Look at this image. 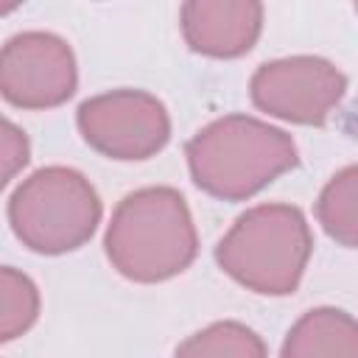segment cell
Returning <instances> with one entry per match:
<instances>
[{"label":"cell","mask_w":358,"mask_h":358,"mask_svg":"<svg viewBox=\"0 0 358 358\" xmlns=\"http://www.w3.org/2000/svg\"><path fill=\"white\" fill-rule=\"evenodd\" d=\"M199 190L221 201H243L296 165V143L252 115H224L185 145Z\"/></svg>","instance_id":"cell-1"},{"label":"cell","mask_w":358,"mask_h":358,"mask_svg":"<svg viewBox=\"0 0 358 358\" xmlns=\"http://www.w3.org/2000/svg\"><path fill=\"white\" fill-rule=\"evenodd\" d=\"M117 274L134 282H162L182 274L199 252L193 215L173 187H143L120 199L103 235Z\"/></svg>","instance_id":"cell-2"},{"label":"cell","mask_w":358,"mask_h":358,"mask_svg":"<svg viewBox=\"0 0 358 358\" xmlns=\"http://www.w3.org/2000/svg\"><path fill=\"white\" fill-rule=\"evenodd\" d=\"M313 252V235L299 207L257 204L235 218L215 246V263L243 288L263 296L294 294Z\"/></svg>","instance_id":"cell-3"},{"label":"cell","mask_w":358,"mask_h":358,"mask_svg":"<svg viewBox=\"0 0 358 358\" xmlns=\"http://www.w3.org/2000/svg\"><path fill=\"white\" fill-rule=\"evenodd\" d=\"M14 235L39 255H64L84 246L101 224V199L76 168L34 171L8 199Z\"/></svg>","instance_id":"cell-4"},{"label":"cell","mask_w":358,"mask_h":358,"mask_svg":"<svg viewBox=\"0 0 358 358\" xmlns=\"http://www.w3.org/2000/svg\"><path fill=\"white\" fill-rule=\"evenodd\" d=\"M78 131L90 148L109 159H148L171 140L165 103L143 90H112L87 98L76 112Z\"/></svg>","instance_id":"cell-5"},{"label":"cell","mask_w":358,"mask_h":358,"mask_svg":"<svg viewBox=\"0 0 358 358\" xmlns=\"http://www.w3.org/2000/svg\"><path fill=\"white\" fill-rule=\"evenodd\" d=\"M347 92V76L319 56H288L266 62L249 81L252 103L280 120L322 126Z\"/></svg>","instance_id":"cell-6"},{"label":"cell","mask_w":358,"mask_h":358,"mask_svg":"<svg viewBox=\"0 0 358 358\" xmlns=\"http://www.w3.org/2000/svg\"><path fill=\"white\" fill-rule=\"evenodd\" d=\"M76 59L62 36L22 31L6 39L0 53V90L11 106L53 109L76 92Z\"/></svg>","instance_id":"cell-7"},{"label":"cell","mask_w":358,"mask_h":358,"mask_svg":"<svg viewBox=\"0 0 358 358\" xmlns=\"http://www.w3.org/2000/svg\"><path fill=\"white\" fill-rule=\"evenodd\" d=\"M179 17L190 50L213 59L249 53L263 28V6L252 0H193Z\"/></svg>","instance_id":"cell-8"},{"label":"cell","mask_w":358,"mask_h":358,"mask_svg":"<svg viewBox=\"0 0 358 358\" xmlns=\"http://www.w3.org/2000/svg\"><path fill=\"white\" fill-rule=\"evenodd\" d=\"M280 358H358V319L338 308H313L291 324Z\"/></svg>","instance_id":"cell-9"},{"label":"cell","mask_w":358,"mask_h":358,"mask_svg":"<svg viewBox=\"0 0 358 358\" xmlns=\"http://www.w3.org/2000/svg\"><path fill=\"white\" fill-rule=\"evenodd\" d=\"M316 221L341 246L358 249V165L338 171L316 199Z\"/></svg>","instance_id":"cell-10"},{"label":"cell","mask_w":358,"mask_h":358,"mask_svg":"<svg viewBox=\"0 0 358 358\" xmlns=\"http://www.w3.org/2000/svg\"><path fill=\"white\" fill-rule=\"evenodd\" d=\"M173 358H266V344L241 322H215L185 338Z\"/></svg>","instance_id":"cell-11"},{"label":"cell","mask_w":358,"mask_h":358,"mask_svg":"<svg viewBox=\"0 0 358 358\" xmlns=\"http://www.w3.org/2000/svg\"><path fill=\"white\" fill-rule=\"evenodd\" d=\"M39 316V288L14 266L0 268V338L14 341L28 333Z\"/></svg>","instance_id":"cell-12"},{"label":"cell","mask_w":358,"mask_h":358,"mask_svg":"<svg viewBox=\"0 0 358 358\" xmlns=\"http://www.w3.org/2000/svg\"><path fill=\"white\" fill-rule=\"evenodd\" d=\"M28 137L22 129H17L11 120L3 123V182H11L20 168L28 162Z\"/></svg>","instance_id":"cell-13"},{"label":"cell","mask_w":358,"mask_h":358,"mask_svg":"<svg viewBox=\"0 0 358 358\" xmlns=\"http://www.w3.org/2000/svg\"><path fill=\"white\" fill-rule=\"evenodd\" d=\"M355 14H358V3H355Z\"/></svg>","instance_id":"cell-14"}]
</instances>
